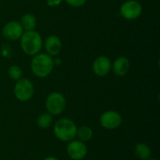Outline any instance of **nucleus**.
<instances>
[{
  "label": "nucleus",
  "mask_w": 160,
  "mask_h": 160,
  "mask_svg": "<svg viewBox=\"0 0 160 160\" xmlns=\"http://www.w3.org/2000/svg\"><path fill=\"white\" fill-rule=\"evenodd\" d=\"M20 44L22 52L28 56H34L40 52L43 40L40 34L35 30L24 31L20 38Z\"/></svg>",
  "instance_id": "1"
},
{
  "label": "nucleus",
  "mask_w": 160,
  "mask_h": 160,
  "mask_svg": "<svg viewBox=\"0 0 160 160\" xmlns=\"http://www.w3.org/2000/svg\"><path fill=\"white\" fill-rule=\"evenodd\" d=\"M30 68L36 77L46 78L52 72L54 68V62L52 57L49 54L39 52L33 56Z\"/></svg>",
  "instance_id": "2"
},
{
  "label": "nucleus",
  "mask_w": 160,
  "mask_h": 160,
  "mask_svg": "<svg viewBox=\"0 0 160 160\" xmlns=\"http://www.w3.org/2000/svg\"><path fill=\"white\" fill-rule=\"evenodd\" d=\"M77 125L69 118H61L53 126V134L57 140L63 142H68L76 138Z\"/></svg>",
  "instance_id": "3"
},
{
  "label": "nucleus",
  "mask_w": 160,
  "mask_h": 160,
  "mask_svg": "<svg viewBox=\"0 0 160 160\" xmlns=\"http://www.w3.org/2000/svg\"><path fill=\"white\" fill-rule=\"evenodd\" d=\"M67 100L65 96L60 92L51 93L45 101V108L47 112L53 115H60L66 109Z\"/></svg>",
  "instance_id": "4"
},
{
  "label": "nucleus",
  "mask_w": 160,
  "mask_h": 160,
  "mask_svg": "<svg viewBox=\"0 0 160 160\" xmlns=\"http://www.w3.org/2000/svg\"><path fill=\"white\" fill-rule=\"evenodd\" d=\"M13 93L16 99H18L21 102H26L33 98L34 85L29 79L22 78L16 81Z\"/></svg>",
  "instance_id": "5"
},
{
  "label": "nucleus",
  "mask_w": 160,
  "mask_h": 160,
  "mask_svg": "<svg viewBox=\"0 0 160 160\" xmlns=\"http://www.w3.org/2000/svg\"><path fill=\"white\" fill-rule=\"evenodd\" d=\"M142 13V7L137 0H127L120 7V14L126 20H136Z\"/></svg>",
  "instance_id": "6"
},
{
  "label": "nucleus",
  "mask_w": 160,
  "mask_h": 160,
  "mask_svg": "<svg viewBox=\"0 0 160 160\" xmlns=\"http://www.w3.org/2000/svg\"><path fill=\"white\" fill-rule=\"evenodd\" d=\"M123 122V118L121 114L116 111H106L104 112L100 118H99V124L100 126L108 130H112L118 128Z\"/></svg>",
  "instance_id": "7"
},
{
  "label": "nucleus",
  "mask_w": 160,
  "mask_h": 160,
  "mask_svg": "<svg viewBox=\"0 0 160 160\" xmlns=\"http://www.w3.org/2000/svg\"><path fill=\"white\" fill-rule=\"evenodd\" d=\"M67 154L72 160H82L87 155L85 142L75 139L68 142L67 145Z\"/></svg>",
  "instance_id": "8"
},
{
  "label": "nucleus",
  "mask_w": 160,
  "mask_h": 160,
  "mask_svg": "<svg viewBox=\"0 0 160 160\" xmlns=\"http://www.w3.org/2000/svg\"><path fill=\"white\" fill-rule=\"evenodd\" d=\"M23 29L20 23V22L17 21H10L8 22L2 29V35L5 38L10 41H15L20 39L23 33Z\"/></svg>",
  "instance_id": "9"
},
{
  "label": "nucleus",
  "mask_w": 160,
  "mask_h": 160,
  "mask_svg": "<svg viewBox=\"0 0 160 160\" xmlns=\"http://www.w3.org/2000/svg\"><path fill=\"white\" fill-rule=\"evenodd\" d=\"M112 70V62L109 57L100 55L93 63V71L98 77H105Z\"/></svg>",
  "instance_id": "10"
},
{
  "label": "nucleus",
  "mask_w": 160,
  "mask_h": 160,
  "mask_svg": "<svg viewBox=\"0 0 160 160\" xmlns=\"http://www.w3.org/2000/svg\"><path fill=\"white\" fill-rule=\"evenodd\" d=\"M43 46L45 48L46 53L49 54L52 57V56H57L61 52L62 48H63L61 39L55 35L49 36L45 39V41L43 43Z\"/></svg>",
  "instance_id": "11"
},
{
  "label": "nucleus",
  "mask_w": 160,
  "mask_h": 160,
  "mask_svg": "<svg viewBox=\"0 0 160 160\" xmlns=\"http://www.w3.org/2000/svg\"><path fill=\"white\" fill-rule=\"evenodd\" d=\"M130 69L129 59L126 56H119L112 64V70L118 77H123L128 74Z\"/></svg>",
  "instance_id": "12"
},
{
  "label": "nucleus",
  "mask_w": 160,
  "mask_h": 160,
  "mask_svg": "<svg viewBox=\"0 0 160 160\" xmlns=\"http://www.w3.org/2000/svg\"><path fill=\"white\" fill-rule=\"evenodd\" d=\"M20 23L22 25L23 31H32V30H35L37 23H38V21H37V18L34 14L25 13L21 18Z\"/></svg>",
  "instance_id": "13"
},
{
  "label": "nucleus",
  "mask_w": 160,
  "mask_h": 160,
  "mask_svg": "<svg viewBox=\"0 0 160 160\" xmlns=\"http://www.w3.org/2000/svg\"><path fill=\"white\" fill-rule=\"evenodd\" d=\"M134 154L135 156L141 160H147L151 158V148L148 144L144 142H139L136 144L134 148Z\"/></svg>",
  "instance_id": "14"
},
{
  "label": "nucleus",
  "mask_w": 160,
  "mask_h": 160,
  "mask_svg": "<svg viewBox=\"0 0 160 160\" xmlns=\"http://www.w3.org/2000/svg\"><path fill=\"white\" fill-rule=\"evenodd\" d=\"M93 129L88 127V126H82L77 128L76 132V138L77 140L82 142H87L93 138Z\"/></svg>",
  "instance_id": "15"
},
{
  "label": "nucleus",
  "mask_w": 160,
  "mask_h": 160,
  "mask_svg": "<svg viewBox=\"0 0 160 160\" xmlns=\"http://www.w3.org/2000/svg\"><path fill=\"white\" fill-rule=\"evenodd\" d=\"M52 122H53L52 115L50 114L49 112H44V113L40 114L37 119V125L41 129L49 128L52 125Z\"/></svg>",
  "instance_id": "16"
},
{
  "label": "nucleus",
  "mask_w": 160,
  "mask_h": 160,
  "mask_svg": "<svg viewBox=\"0 0 160 160\" xmlns=\"http://www.w3.org/2000/svg\"><path fill=\"white\" fill-rule=\"evenodd\" d=\"M8 77L13 81H18L22 78V68L17 65H12L8 69Z\"/></svg>",
  "instance_id": "17"
},
{
  "label": "nucleus",
  "mask_w": 160,
  "mask_h": 160,
  "mask_svg": "<svg viewBox=\"0 0 160 160\" xmlns=\"http://www.w3.org/2000/svg\"><path fill=\"white\" fill-rule=\"evenodd\" d=\"M66 3L68 5H69L70 7H73V8H80V7H82L87 0H65Z\"/></svg>",
  "instance_id": "18"
},
{
  "label": "nucleus",
  "mask_w": 160,
  "mask_h": 160,
  "mask_svg": "<svg viewBox=\"0 0 160 160\" xmlns=\"http://www.w3.org/2000/svg\"><path fill=\"white\" fill-rule=\"evenodd\" d=\"M62 1L63 0H47V5L51 8H53L59 6L62 3Z\"/></svg>",
  "instance_id": "19"
},
{
  "label": "nucleus",
  "mask_w": 160,
  "mask_h": 160,
  "mask_svg": "<svg viewBox=\"0 0 160 160\" xmlns=\"http://www.w3.org/2000/svg\"><path fill=\"white\" fill-rule=\"evenodd\" d=\"M43 160H59L57 158H55V157H48V158H44Z\"/></svg>",
  "instance_id": "20"
},
{
  "label": "nucleus",
  "mask_w": 160,
  "mask_h": 160,
  "mask_svg": "<svg viewBox=\"0 0 160 160\" xmlns=\"http://www.w3.org/2000/svg\"><path fill=\"white\" fill-rule=\"evenodd\" d=\"M147 160H158V159H156V158H150L149 159H147Z\"/></svg>",
  "instance_id": "21"
}]
</instances>
